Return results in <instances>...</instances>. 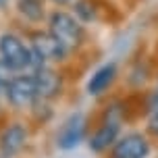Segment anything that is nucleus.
Wrapping results in <instances>:
<instances>
[{
	"instance_id": "nucleus-1",
	"label": "nucleus",
	"mask_w": 158,
	"mask_h": 158,
	"mask_svg": "<svg viewBox=\"0 0 158 158\" xmlns=\"http://www.w3.org/2000/svg\"><path fill=\"white\" fill-rule=\"evenodd\" d=\"M0 56L13 71H21V69H29V67H33V69L42 67V63H38V58L33 56L31 48L25 46L13 33L0 35Z\"/></svg>"
},
{
	"instance_id": "nucleus-2",
	"label": "nucleus",
	"mask_w": 158,
	"mask_h": 158,
	"mask_svg": "<svg viewBox=\"0 0 158 158\" xmlns=\"http://www.w3.org/2000/svg\"><path fill=\"white\" fill-rule=\"evenodd\" d=\"M50 33L54 35L67 50L77 48L83 42V27L73 15L64 10H56L50 15Z\"/></svg>"
},
{
	"instance_id": "nucleus-3",
	"label": "nucleus",
	"mask_w": 158,
	"mask_h": 158,
	"mask_svg": "<svg viewBox=\"0 0 158 158\" xmlns=\"http://www.w3.org/2000/svg\"><path fill=\"white\" fill-rule=\"evenodd\" d=\"M6 100L17 108L29 106L38 100V92H35V81L33 75H17L6 87H4Z\"/></svg>"
},
{
	"instance_id": "nucleus-4",
	"label": "nucleus",
	"mask_w": 158,
	"mask_h": 158,
	"mask_svg": "<svg viewBox=\"0 0 158 158\" xmlns=\"http://www.w3.org/2000/svg\"><path fill=\"white\" fill-rule=\"evenodd\" d=\"M31 52L38 58V63H56L63 60L67 48L52 35V33H33L31 35Z\"/></svg>"
},
{
	"instance_id": "nucleus-5",
	"label": "nucleus",
	"mask_w": 158,
	"mask_h": 158,
	"mask_svg": "<svg viewBox=\"0 0 158 158\" xmlns=\"http://www.w3.org/2000/svg\"><path fill=\"white\" fill-rule=\"evenodd\" d=\"M150 154V142L142 133H129L112 146L110 158H146Z\"/></svg>"
},
{
	"instance_id": "nucleus-6",
	"label": "nucleus",
	"mask_w": 158,
	"mask_h": 158,
	"mask_svg": "<svg viewBox=\"0 0 158 158\" xmlns=\"http://www.w3.org/2000/svg\"><path fill=\"white\" fill-rule=\"evenodd\" d=\"M33 81H35V92L40 100H52L60 94V77L54 69H50L46 64H42L33 71Z\"/></svg>"
},
{
	"instance_id": "nucleus-7",
	"label": "nucleus",
	"mask_w": 158,
	"mask_h": 158,
	"mask_svg": "<svg viewBox=\"0 0 158 158\" xmlns=\"http://www.w3.org/2000/svg\"><path fill=\"white\" fill-rule=\"evenodd\" d=\"M121 131V118L118 117H106L102 125L96 129V133L89 137V148L92 152H104L110 146H114Z\"/></svg>"
},
{
	"instance_id": "nucleus-8",
	"label": "nucleus",
	"mask_w": 158,
	"mask_h": 158,
	"mask_svg": "<svg viewBox=\"0 0 158 158\" xmlns=\"http://www.w3.org/2000/svg\"><path fill=\"white\" fill-rule=\"evenodd\" d=\"M27 142V129L21 123H13L4 129V133L0 135V156L2 158H13L15 154L23 150Z\"/></svg>"
},
{
	"instance_id": "nucleus-9",
	"label": "nucleus",
	"mask_w": 158,
	"mask_h": 158,
	"mask_svg": "<svg viewBox=\"0 0 158 158\" xmlns=\"http://www.w3.org/2000/svg\"><path fill=\"white\" fill-rule=\"evenodd\" d=\"M83 135H85V117L77 112L63 125L60 133H58V146L63 150H71V148L79 146Z\"/></svg>"
},
{
	"instance_id": "nucleus-10",
	"label": "nucleus",
	"mask_w": 158,
	"mask_h": 158,
	"mask_svg": "<svg viewBox=\"0 0 158 158\" xmlns=\"http://www.w3.org/2000/svg\"><path fill=\"white\" fill-rule=\"evenodd\" d=\"M114 77H117V67L112 63L102 64V67L92 75V79L87 81V94L89 96H100L102 92H106V89L110 87Z\"/></svg>"
},
{
	"instance_id": "nucleus-11",
	"label": "nucleus",
	"mask_w": 158,
	"mask_h": 158,
	"mask_svg": "<svg viewBox=\"0 0 158 158\" xmlns=\"http://www.w3.org/2000/svg\"><path fill=\"white\" fill-rule=\"evenodd\" d=\"M19 13L29 21H42L44 17V2L42 0H19Z\"/></svg>"
},
{
	"instance_id": "nucleus-12",
	"label": "nucleus",
	"mask_w": 158,
	"mask_h": 158,
	"mask_svg": "<svg viewBox=\"0 0 158 158\" xmlns=\"http://www.w3.org/2000/svg\"><path fill=\"white\" fill-rule=\"evenodd\" d=\"M15 77H17L15 71H13V69H10V67L0 58V89H4V87H6Z\"/></svg>"
},
{
	"instance_id": "nucleus-13",
	"label": "nucleus",
	"mask_w": 158,
	"mask_h": 158,
	"mask_svg": "<svg viewBox=\"0 0 158 158\" xmlns=\"http://www.w3.org/2000/svg\"><path fill=\"white\" fill-rule=\"evenodd\" d=\"M148 108H150L152 114H158V89L150 94V98H148Z\"/></svg>"
},
{
	"instance_id": "nucleus-14",
	"label": "nucleus",
	"mask_w": 158,
	"mask_h": 158,
	"mask_svg": "<svg viewBox=\"0 0 158 158\" xmlns=\"http://www.w3.org/2000/svg\"><path fill=\"white\" fill-rule=\"evenodd\" d=\"M150 131L154 135H158V114H152V118H150Z\"/></svg>"
},
{
	"instance_id": "nucleus-15",
	"label": "nucleus",
	"mask_w": 158,
	"mask_h": 158,
	"mask_svg": "<svg viewBox=\"0 0 158 158\" xmlns=\"http://www.w3.org/2000/svg\"><path fill=\"white\" fill-rule=\"evenodd\" d=\"M52 2H56V4H67V2H71V0H52Z\"/></svg>"
}]
</instances>
